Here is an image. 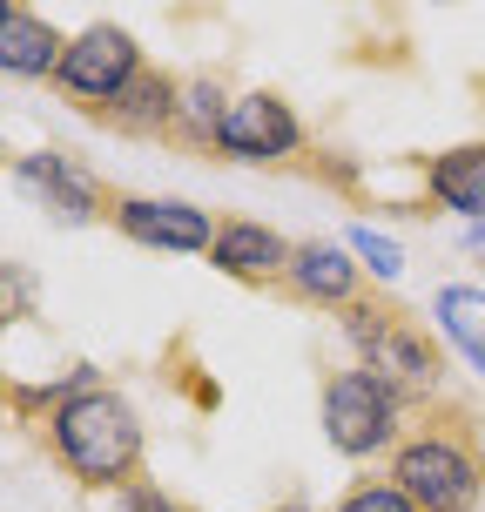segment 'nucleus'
I'll list each match as a JSON object with an SVG mask.
<instances>
[{"mask_svg":"<svg viewBox=\"0 0 485 512\" xmlns=\"http://www.w3.org/2000/svg\"><path fill=\"white\" fill-rule=\"evenodd\" d=\"M384 479H398L418 512H479L485 506V411H479V398L438 391L425 405H411V425L391 445Z\"/></svg>","mask_w":485,"mask_h":512,"instance_id":"1","label":"nucleus"},{"mask_svg":"<svg viewBox=\"0 0 485 512\" xmlns=\"http://www.w3.org/2000/svg\"><path fill=\"white\" fill-rule=\"evenodd\" d=\"M41 445L48 459L75 479L81 492H115L149 479V432H142V411L128 405L115 384H88L68 405L48 411L41 425Z\"/></svg>","mask_w":485,"mask_h":512,"instance_id":"2","label":"nucleus"},{"mask_svg":"<svg viewBox=\"0 0 485 512\" xmlns=\"http://www.w3.org/2000/svg\"><path fill=\"white\" fill-rule=\"evenodd\" d=\"M337 331H344V344L358 351L364 371L384 378L405 405H425V398L445 391V351H438V337L425 331L398 297L364 290L351 310H337Z\"/></svg>","mask_w":485,"mask_h":512,"instance_id":"3","label":"nucleus"},{"mask_svg":"<svg viewBox=\"0 0 485 512\" xmlns=\"http://www.w3.org/2000/svg\"><path fill=\"white\" fill-rule=\"evenodd\" d=\"M317 411H324V438H331L337 459H391V445L411 425V405L384 378H371L364 364H331Z\"/></svg>","mask_w":485,"mask_h":512,"instance_id":"4","label":"nucleus"},{"mask_svg":"<svg viewBox=\"0 0 485 512\" xmlns=\"http://www.w3.org/2000/svg\"><path fill=\"white\" fill-rule=\"evenodd\" d=\"M142 68H149L142 41H135L128 27H115V21H95V27H81L75 41H68V61H61V75H54V95L75 108V115L95 122Z\"/></svg>","mask_w":485,"mask_h":512,"instance_id":"5","label":"nucleus"},{"mask_svg":"<svg viewBox=\"0 0 485 512\" xmlns=\"http://www.w3.org/2000/svg\"><path fill=\"white\" fill-rule=\"evenodd\" d=\"M14 189H21L34 209H48L54 223H108V196H115V189L68 149L14 155Z\"/></svg>","mask_w":485,"mask_h":512,"instance_id":"6","label":"nucleus"},{"mask_svg":"<svg viewBox=\"0 0 485 512\" xmlns=\"http://www.w3.org/2000/svg\"><path fill=\"white\" fill-rule=\"evenodd\" d=\"M290 155H304V122L297 108L283 102L277 88H250L230 102V122H223V142H216V162H256V169H277Z\"/></svg>","mask_w":485,"mask_h":512,"instance_id":"7","label":"nucleus"},{"mask_svg":"<svg viewBox=\"0 0 485 512\" xmlns=\"http://www.w3.org/2000/svg\"><path fill=\"white\" fill-rule=\"evenodd\" d=\"M108 223L128 243L169 250V256H209V243H216V216L182 203V196H128V189H115L108 196Z\"/></svg>","mask_w":485,"mask_h":512,"instance_id":"8","label":"nucleus"},{"mask_svg":"<svg viewBox=\"0 0 485 512\" xmlns=\"http://www.w3.org/2000/svg\"><path fill=\"white\" fill-rule=\"evenodd\" d=\"M364 290H371L364 263L344 243H331V236H297L290 263H283V277H277V297L283 304H304V310H351Z\"/></svg>","mask_w":485,"mask_h":512,"instance_id":"9","label":"nucleus"},{"mask_svg":"<svg viewBox=\"0 0 485 512\" xmlns=\"http://www.w3.org/2000/svg\"><path fill=\"white\" fill-rule=\"evenodd\" d=\"M176 115H182V75H169V68L149 61V68L95 115V128L128 135V142H169V149H176Z\"/></svg>","mask_w":485,"mask_h":512,"instance_id":"10","label":"nucleus"},{"mask_svg":"<svg viewBox=\"0 0 485 512\" xmlns=\"http://www.w3.org/2000/svg\"><path fill=\"white\" fill-rule=\"evenodd\" d=\"M209 263L230 283H250V290H277L283 263H290V236H277L256 216H223L216 223V243H209Z\"/></svg>","mask_w":485,"mask_h":512,"instance_id":"11","label":"nucleus"},{"mask_svg":"<svg viewBox=\"0 0 485 512\" xmlns=\"http://www.w3.org/2000/svg\"><path fill=\"white\" fill-rule=\"evenodd\" d=\"M68 41H75V34H61L54 21H41V14L21 7V0L0 7V75L54 81V75H61V61H68Z\"/></svg>","mask_w":485,"mask_h":512,"instance_id":"12","label":"nucleus"},{"mask_svg":"<svg viewBox=\"0 0 485 512\" xmlns=\"http://www.w3.org/2000/svg\"><path fill=\"white\" fill-rule=\"evenodd\" d=\"M425 189H432L438 209L485 223V135L479 142H459V149H438L425 162Z\"/></svg>","mask_w":485,"mask_h":512,"instance_id":"13","label":"nucleus"},{"mask_svg":"<svg viewBox=\"0 0 485 512\" xmlns=\"http://www.w3.org/2000/svg\"><path fill=\"white\" fill-rule=\"evenodd\" d=\"M230 81L223 75H182V115H176V149L182 155H209L216 162V142H223V122H230Z\"/></svg>","mask_w":485,"mask_h":512,"instance_id":"14","label":"nucleus"},{"mask_svg":"<svg viewBox=\"0 0 485 512\" xmlns=\"http://www.w3.org/2000/svg\"><path fill=\"white\" fill-rule=\"evenodd\" d=\"M432 317H438V331L472 358V371L485 378V290H472V283H445V290L432 297Z\"/></svg>","mask_w":485,"mask_h":512,"instance_id":"15","label":"nucleus"},{"mask_svg":"<svg viewBox=\"0 0 485 512\" xmlns=\"http://www.w3.org/2000/svg\"><path fill=\"white\" fill-rule=\"evenodd\" d=\"M331 512H418L405 499V486L398 479H384V472H364V479H351V486L337 492Z\"/></svg>","mask_w":485,"mask_h":512,"instance_id":"16","label":"nucleus"},{"mask_svg":"<svg viewBox=\"0 0 485 512\" xmlns=\"http://www.w3.org/2000/svg\"><path fill=\"white\" fill-rule=\"evenodd\" d=\"M351 256H358V263H364V270H371V277H384V283H391V277H398V270H405V250H398L391 236L364 230V223H358V230H351Z\"/></svg>","mask_w":485,"mask_h":512,"instance_id":"17","label":"nucleus"},{"mask_svg":"<svg viewBox=\"0 0 485 512\" xmlns=\"http://www.w3.org/2000/svg\"><path fill=\"white\" fill-rule=\"evenodd\" d=\"M0 317L7 324L34 317V277H27V263H0Z\"/></svg>","mask_w":485,"mask_h":512,"instance_id":"18","label":"nucleus"},{"mask_svg":"<svg viewBox=\"0 0 485 512\" xmlns=\"http://www.w3.org/2000/svg\"><path fill=\"white\" fill-rule=\"evenodd\" d=\"M115 512H196V506H189V499H176L169 486L142 479V486H128L122 499H115Z\"/></svg>","mask_w":485,"mask_h":512,"instance_id":"19","label":"nucleus"},{"mask_svg":"<svg viewBox=\"0 0 485 512\" xmlns=\"http://www.w3.org/2000/svg\"><path fill=\"white\" fill-rule=\"evenodd\" d=\"M270 512H317V506H310L304 492H290V499H277V506H270Z\"/></svg>","mask_w":485,"mask_h":512,"instance_id":"20","label":"nucleus"}]
</instances>
